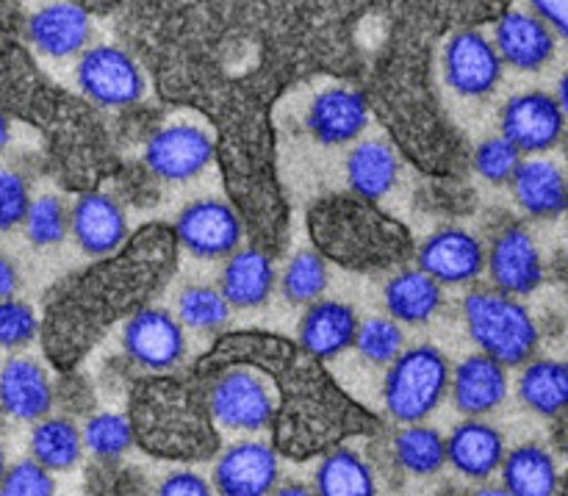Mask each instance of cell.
Masks as SVG:
<instances>
[{
	"label": "cell",
	"instance_id": "23",
	"mask_svg": "<svg viewBox=\"0 0 568 496\" xmlns=\"http://www.w3.org/2000/svg\"><path fill=\"white\" fill-rule=\"evenodd\" d=\"M442 286L422 270H399L383 286L388 316L405 325H425L442 308Z\"/></svg>",
	"mask_w": 568,
	"mask_h": 496
},
{
	"label": "cell",
	"instance_id": "21",
	"mask_svg": "<svg viewBox=\"0 0 568 496\" xmlns=\"http://www.w3.org/2000/svg\"><path fill=\"white\" fill-rule=\"evenodd\" d=\"M508 183L521 209L536 220H555L566 211V175L555 161H519Z\"/></svg>",
	"mask_w": 568,
	"mask_h": 496
},
{
	"label": "cell",
	"instance_id": "30",
	"mask_svg": "<svg viewBox=\"0 0 568 496\" xmlns=\"http://www.w3.org/2000/svg\"><path fill=\"white\" fill-rule=\"evenodd\" d=\"M327 283H331V272H327L325 259L316 250H300L288 261L281 277L283 297L294 305H311L322 300Z\"/></svg>",
	"mask_w": 568,
	"mask_h": 496
},
{
	"label": "cell",
	"instance_id": "39",
	"mask_svg": "<svg viewBox=\"0 0 568 496\" xmlns=\"http://www.w3.org/2000/svg\"><path fill=\"white\" fill-rule=\"evenodd\" d=\"M155 496H214V488L197 472H172L170 477H164Z\"/></svg>",
	"mask_w": 568,
	"mask_h": 496
},
{
	"label": "cell",
	"instance_id": "33",
	"mask_svg": "<svg viewBox=\"0 0 568 496\" xmlns=\"http://www.w3.org/2000/svg\"><path fill=\"white\" fill-rule=\"evenodd\" d=\"M353 347L369 364L388 366L405 350V333L392 316H372V320L358 322Z\"/></svg>",
	"mask_w": 568,
	"mask_h": 496
},
{
	"label": "cell",
	"instance_id": "17",
	"mask_svg": "<svg viewBox=\"0 0 568 496\" xmlns=\"http://www.w3.org/2000/svg\"><path fill=\"white\" fill-rule=\"evenodd\" d=\"M70 231L89 255H109L125 242L128 222L114 198L103 192H89L72 205Z\"/></svg>",
	"mask_w": 568,
	"mask_h": 496
},
{
	"label": "cell",
	"instance_id": "43",
	"mask_svg": "<svg viewBox=\"0 0 568 496\" xmlns=\"http://www.w3.org/2000/svg\"><path fill=\"white\" fill-rule=\"evenodd\" d=\"M469 496H510V494L505 492L503 486H483V488H477V492H471Z\"/></svg>",
	"mask_w": 568,
	"mask_h": 496
},
{
	"label": "cell",
	"instance_id": "18",
	"mask_svg": "<svg viewBox=\"0 0 568 496\" xmlns=\"http://www.w3.org/2000/svg\"><path fill=\"white\" fill-rule=\"evenodd\" d=\"M447 460L469 480H488L503 466L505 438L494 425L483 419H466L444 438Z\"/></svg>",
	"mask_w": 568,
	"mask_h": 496
},
{
	"label": "cell",
	"instance_id": "8",
	"mask_svg": "<svg viewBox=\"0 0 568 496\" xmlns=\"http://www.w3.org/2000/svg\"><path fill=\"white\" fill-rule=\"evenodd\" d=\"M214 159V142L197 125H166L150 136L144 150V164L155 178L170 183L189 181L200 175Z\"/></svg>",
	"mask_w": 568,
	"mask_h": 496
},
{
	"label": "cell",
	"instance_id": "20",
	"mask_svg": "<svg viewBox=\"0 0 568 496\" xmlns=\"http://www.w3.org/2000/svg\"><path fill=\"white\" fill-rule=\"evenodd\" d=\"M275 289V266L266 253L255 247L227 255L220 277V294L231 308H258Z\"/></svg>",
	"mask_w": 568,
	"mask_h": 496
},
{
	"label": "cell",
	"instance_id": "35",
	"mask_svg": "<svg viewBox=\"0 0 568 496\" xmlns=\"http://www.w3.org/2000/svg\"><path fill=\"white\" fill-rule=\"evenodd\" d=\"M55 480L53 472L39 466L33 458L17 460L14 466H6L0 477V496H53Z\"/></svg>",
	"mask_w": 568,
	"mask_h": 496
},
{
	"label": "cell",
	"instance_id": "4",
	"mask_svg": "<svg viewBox=\"0 0 568 496\" xmlns=\"http://www.w3.org/2000/svg\"><path fill=\"white\" fill-rule=\"evenodd\" d=\"M566 109L549 92H521L505 103L503 136L519 153H547L564 139Z\"/></svg>",
	"mask_w": 568,
	"mask_h": 496
},
{
	"label": "cell",
	"instance_id": "26",
	"mask_svg": "<svg viewBox=\"0 0 568 496\" xmlns=\"http://www.w3.org/2000/svg\"><path fill=\"white\" fill-rule=\"evenodd\" d=\"M516 388H519V399L532 414L555 419L566 408L568 370L555 358H530L521 370Z\"/></svg>",
	"mask_w": 568,
	"mask_h": 496
},
{
	"label": "cell",
	"instance_id": "19",
	"mask_svg": "<svg viewBox=\"0 0 568 496\" xmlns=\"http://www.w3.org/2000/svg\"><path fill=\"white\" fill-rule=\"evenodd\" d=\"M369 122L364 94L353 89H327L308 109V128L322 144H347L364 133Z\"/></svg>",
	"mask_w": 568,
	"mask_h": 496
},
{
	"label": "cell",
	"instance_id": "28",
	"mask_svg": "<svg viewBox=\"0 0 568 496\" xmlns=\"http://www.w3.org/2000/svg\"><path fill=\"white\" fill-rule=\"evenodd\" d=\"M31 458L48 472H67L81 460L83 438L70 419H39L31 433Z\"/></svg>",
	"mask_w": 568,
	"mask_h": 496
},
{
	"label": "cell",
	"instance_id": "13",
	"mask_svg": "<svg viewBox=\"0 0 568 496\" xmlns=\"http://www.w3.org/2000/svg\"><path fill=\"white\" fill-rule=\"evenodd\" d=\"M449 392L460 414L469 419L491 414L508 397V366L494 361L491 355L475 353L449 372Z\"/></svg>",
	"mask_w": 568,
	"mask_h": 496
},
{
	"label": "cell",
	"instance_id": "32",
	"mask_svg": "<svg viewBox=\"0 0 568 496\" xmlns=\"http://www.w3.org/2000/svg\"><path fill=\"white\" fill-rule=\"evenodd\" d=\"M81 438H83V449H89L94 458L111 460V458H120V455H125L128 449L133 447L136 433H133V425L128 416L105 411V414L92 416V419L87 422Z\"/></svg>",
	"mask_w": 568,
	"mask_h": 496
},
{
	"label": "cell",
	"instance_id": "40",
	"mask_svg": "<svg viewBox=\"0 0 568 496\" xmlns=\"http://www.w3.org/2000/svg\"><path fill=\"white\" fill-rule=\"evenodd\" d=\"M532 14L547 22L555 33H568V0H530Z\"/></svg>",
	"mask_w": 568,
	"mask_h": 496
},
{
	"label": "cell",
	"instance_id": "38",
	"mask_svg": "<svg viewBox=\"0 0 568 496\" xmlns=\"http://www.w3.org/2000/svg\"><path fill=\"white\" fill-rule=\"evenodd\" d=\"M28 205H31V194H28L26 178L14 170H0V231L22 225Z\"/></svg>",
	"mask_w": 568,
	"mask_h": 496
},
{
	"label": "cell",
	"instance_id": "10",
	"mask_svg": "<svg viewBox=\"0 0 568 496\" xmlns=\"http://www.w3.org/2000/svg\"><path fill=\"white\" fill-rule=\"evenodd\" d=\"M444 75L464 98H486L503 78V59L480 31H458L444 48Z\"/></svg>",
	"mask_w": 568,
	"mask_h": 496
},
{
	"label": "cell",
	"instance_id": "2",
	"mask_svg": "<svg viewBox=\"0 0 568 496\" xmlns=\"http://www.w3.org/2000/svg\"><path fill=\"white\" fill-rule=\"evenodd\" d=\"M449 392V361L433 344L403 350L388 364L383 405L403 425L425 422Z\"/></svg>",
	"mask_w": 568,
	"mask_h": 496
},
{
	"label": "cell",
	"instance_id": "36",
	"mask_svg": "<svg viewBox=\"0 0 568 496\" xmlns=\"http://www.w3.org/2000/svg\"><path fill=\"white\" fill-rule=\"evenodd\" d=\"M519 161L521 153L505 136H488L475 150V170L491 183H508Z\"/></svg>",
	"mask_w": 568,
	"mask_h": 496
},
{
	"label": "cell",
	"instance_id": "1",
	"mask_svg": "<svg viewBox=\"0 0 568 496\" xmlns=\"http://www.w3.org/2000/svg\"><path fill=\"white\" fill-rule=\"evenodd\" d=\"M464 320L480 353L503 366H521L536 355L538 325L530 311L510 294L480 289L464 300Z\"/></svg>",
	"mask_w": 568,
	"mask_h": 496
},
{
	"label": "cell",
	"instance_id": "5",
	"mask_svg": "<svg viewBox=\"0 0 568 496\" xmlns=\"http://www.w3.org/2000/svg\"><path fill=\"white\" fill-rule=\"evenodd\" d=\"M75 72L83 94L100 105L120 109V105H131L142 98L144 81L136 61L114 44H98V48L87 50L78 61Z\"/></svg>",
	"mask_w": 568,
	"mask_h": 496
},
{
	"label": "cell",
	"instance_id": "15",
	"mask_svg": "<svg viewBox=\"0 0 568 496\" xmlns=\"http://www.w3.org/2000/svg\"><path fill=\"white\" fill-rule=\"evenodd\" d=\"M358 316L342 300H316L300 320V344L316 361L347 353L355 342Z\"/></svg>",
	"mask_w": 568,
	"mask_h": 496
},
{
	"label": "cell",
	"instance_id": "24",
	"mask_svg": "<svg viewBox=\"0 0 568 496\" xmlns=\"http://www.w3.org/2000/svg\"><path fill=\"white\" fill-rule=\"evenodd\" d=\"M503 488L510 496H558L560 472L541 444H521L503 458Z\"/></svg>",
	"mask_w": 568,
	"mask_h": 496
},
{
	"label": "cell",
	"instance_id": "41",
	"mask_svg": "<svg viewBox=\"0 0 568 496\" xmlns=\"http://www.w3.org/2000/svg\"><path fill=\"white\" fill-rule=\"evenodd\" d=\"M20 289V272H17L14 261L0 255V300H11Z\"/></svg>",
	"mask_w": 568,
	"mask_h": 496
},
{
	"label": "cell",
	"instance_id": "9",
	"mask_svg": "<svg viewBox=\"0 0 568 496\" xmlns=\"http://www.w3.org/2000/svg\"><path fill=\"white\" fill-rule=\"evenodd\" d=\"M419 270L438 286H464L486 272V247L464 227H442L419 247Z\"/></svg>",
	"mask_w": 568,
	"mask_h": 496
},
{
	"label": "cell",
	"instance_id": "29",
	"mask_svg": "<svg viewBox=\"0 0 568 496\" xmlns=\"http://www.w3.org/2000/svg\"><path fill=\"white\" fill-rule=\"evenodd\" d=\"M394 458L410 475L430 477L447 464V444L436 427L414 422L394 436Z\"/></svg>",
	"mask_w": 568,
	"mask_h": 496
},
{
	"label": "cell",
	"instance_id": "45",
	"mask_svg": "<svg viewBox=\"0 0 568 496\" xmlns=\"http://www.w3.org/2000/svg\"><path fill=\"white\" fill-rule=\"evenodd\" d=\"M3 472H6V455L3 449H0V477H3Z\"/></svg>",
	"mask_w": 568,
	"mask_h": 496
},
{
	"label": "cell",
	"instance_id": "34",
	"mask_svg": "<svg viewBox=\"0 0 568 496\" xmlns=\"http://www.w3.org/2000/svg\"><path fill=\"white\" fill-rule=\"evenodd\" d=\"M22 225H26V236L37 247H53V244L64 242L67 231H70V214L59 200L44 194V198L31 200Z\"/></svg>",
	"mask_w": 568,
	"mask_h": 496
},
{
	"label": "cell",
	"instance_id": "22",
	"mask_svg": "<svg viewBox=\"0 0 568 496\" xmlns=\"http://www.w3.org/2000/svg\"><path fill=\"white\" fill-rule=\"evenodd\" d=\"M89 14L75 3H50L28 22V37L42 53L64 59L89 42Z\"/></svg>",
	"mask_w": 568,
	"mask_h": 496
},
{
	"label": "cell",
	"instance_id": "12",
	"mask_svg": "<svg viewBox=\"0 0 568 496\" xmlns=\"http://www.w3.org/2000/svg\"><path fill=\"white\" fill-rule=\"evenodd\" d=\"M277 455L264 442L231 444L214 466V488L220 496H270L277 488Z\"/></svg>",
	"mask_w": 568,
	"mask_h": 496
},
{
	"label": "cell",
	"instance_id": "31",
	"mask_svg": "<svg viewBox=\"0 0 568 496\" xmlns=\"http://www.w3.org/2000/svg\"><path fill=\"white\" fill-rule=\"evenodd\" d=\"M231 305L214 286H186L178 294V316L183 327L209 333L231 320Z\"/></svg>",
	"mask_w": 568,
	"mask_h": 496
},
{
	"label": "cell",
	"instance_id": "42",
	"mask_svg": "<svg viewBox=\"0 0 568 496\" xmlns=\"http://www.w3.org/2000/svg\"><path fill=\"white\" fill-rule=\"evenodd\" d=\"M270 496H316L311 492L308 486H283V488H275Z\"/></svg>",
	"mask_w": 568,
	"mask_h": 496
},
{
	"label": "cell",
	"instance_id": "25",
	"mask_svg": "<svg viewBox=\"0 0 568 496\" xmlns=\"http://www.w3.org/2000/svg\"><path fill=\"white\" fill-rule=\"evenodd\" d=\"M399 175V161L392 144L383 139H366L358 142L347 155V181L349 189L361 200H381L392 192Z\"/></svg>",
	"mask_w": 568,
	"mask_h": 496
},
{
	"label": "cell",
	"instance_id": "3",
	"mask_svg": "<svg viewBox=\"0 0 568 496\" xmlns=\"http://www.w3.org/2000/svg\"><path fill=\"white\" fill-rule=\"evenodd\" d=\"M209 411L225 431L255 433L275 419V397L264 377L250 370H227L216 377L209 397Z\"/></svg>",
	"mask_w": 568,
	"mask_h": 496
},
{
	"label": "cell",
	"instance_id": "14",
	"mask_svg": "<svg viewBox=\"0 0 568 496\" xmlns=\"http://www.w3.org/2000/svg\"><path fill=\"white\" fill-rule=\"evenodd\" d=\"M555 31L532 11H508L497 22L494 48L503 64L521 72H536L547 67L555 55Z\"/></svg>",
	"mask_w": 568,
	"mask_h": 496
},
{
	"label": "cell",
	"instance_id": "37",
	"mask_svg": "<svg viewBox=\"0 0 568 496\" xmlns=\"http://www.w3.org/2000/svg\"><path fill=\"white\" fill-rule=\"evenodd\" d=\"M39 331L37 314L20 300H0V350H17L33 342Z\"/></svg>",
	"mask_w": 568,
	"mask_h": 496
},
{
	"label": "cell",
	"instance_id": "27",
	"mask_svg": "<svg viewBox=\"0 0 568 496\" xmlns=\"http://www.w3.org/2000/svg\"><path fill=\"white\" fill-rule=\"evenodd\" d=\"M316 496H377L372 466L355 449H333L322 458L314 480Z\"/></svg>",
	"mask_w": 568,
	"mask_h": 496
},
{
	"label": "cell",
	"instance_id": "16",
	"mask_svg": "<svg viewBox=\"0 0 568 496\" xmlns=\"http://www.w3.org/2000/svg\"><path fill=\"white\" fill-rule=\"evenodd\" d=\"M53 408V388L33 358H9L0 370V411L17 422H39Z\"/></svg>",
	"mask_w": 568,
	"mask_h": 496
},
{
	"label": "cell",
	"instance_id": "7",
	"mask_svg": "<svg viewBox=\"0 0 568 496\" xmlns=\"http://www.w3.org/2000/svg\"><path fill=\"white\" fill-rule=\"evenodd\" d=\"M122 347L128 358L150 372H166L181 364L186 353V333L172 314L161 308H142L125 322Z\"/></svg>",
	"mask_w": 568,
	"mask_h": 496
},
{
	"label": "cell",
	"instance_id": "44",
	"mask_svg": "<svg viewBox=\"0 0 568 496\" xmlns=\"http://www.w3.org/2000/svg\"><path fill=\"white\" fill-rule=\"evenodd\" d=\"M9 133H11V128H9V120H6V117L0 114V153H3V150H6V144H9Z\"/></svg>",
	"mask_w": 568,
	"mask_h": 496
},
{
	"label": "cell",
	"instance_id": "11",
	"mask_svg": "<svg viewBox=\"0 0 568 496\" xmlns=\"http://www.w3.org/2000/svg\"><path fill=\"white\" fill-rule=\"evenodd\" d=\"M486 270L497 292L519 297L530 294L544 281V261L536 239L525 227H508L486 250Z\"/></svg>",
	"mask_w": 568,
	"mask_h": 496
},
{
	"label": "cell",
	"instance_id": "6",
	"mask_svg": "<svg viewBox=\"0 0 568 496\" xmlns=\"http://www.w3.org/2000/svg\"><path fill=\"white\" fill-rule=\"evenodd\" d=\"M178 242L197 259H227L244 239L242 220L225 200H197L175 220Z\"/></svg>",
	"mask_w": 568,
	"mask_h": 496
}]
</instances>
